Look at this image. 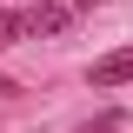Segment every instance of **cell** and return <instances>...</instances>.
I'll return each mask as SVG.
<instances>
[{
  "label": "cell",
  "instance_id": "obj_1",
  "mask_svg": "<svg viewBox=\"0 0 133 133\" xmlns=\"http://www.w3.org/2000/svg\"><path fill=\"white\" fill-rule=\"evenodd\" d=\"M127 80H133V47H113V53H100L87 66V87H100V93L107 87H127Z\"/></svg>",
  "mask_w": 133,
  "mask_h": 133
},
{
  "label": "cell",
  "instance_id": "obj_2",
  "mask_svg": "<svg viewBox=\"0 0 133 133\" xmlns=\"http://www.w3.org/2000/svg\"><path fill=\"white\" fill-rule=\"evenodd\" d=\"M60 27H66V7H47V0L27 7V33H60Z\"/></svg>",
  "mask_w": 133,
  "mask_h": 133
},
{
  "label": "cell",
  "instance_id": "obj_3",
  "mask_svg": "<svg viewBox=\"0 0 133 133\" xmlns=\"http://www.w3.org/2000/svg\"><path fill=\"white\" fill-rule=\"evenodd\" d=\"M20 33H27V7H0V53L14 47Z\"/></svg>",
  "mask_w": 133,
  "mask_h": 133
},
{
  "label": "cell",
  "instance_id": "obj_4",
  "mask_svg": "<svg viewBox=\"0 0 133 133\" xmlns=\"http://www.w3.org/2000/svg\"><path fill=\"white\" fill-rule=\"evenodd\" d=\"M73 133H127V113H120V107H107V113H93V120H80Z\"/></svg>",
  "mask_w": 133,
  "mask_h": 133
},
{
  "label": "cell",
  "instance_id": "obj_5",
  "mask_svg": "<svg viewBox=\"0 0 133 133\" xmlns=\"http://www.w3.org/2000/svg\"><path fill=\"white\" fill-rule=\"evenodd\" d=\"M73 7H107V0H73Z\"/></svg>",
  "mask_w": 133,
  "mask_h": 133
}]
</instances>
